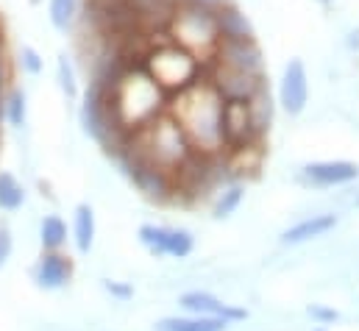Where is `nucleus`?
<instances>
[{
	"label": "nucleus",
	"mask_w": 359,
	"mask_h": 331,
	"mask_svg": "<svg viewBox=\"0 0 359 331\" xmlns=\"http://www.w3.org/2000/svg\"><path fill=\"white\" fill-rule=\"evenodd\" d=\"M215 14H217L220 39H251V36H257L251 20L243 14V8L234 0H229L226 6H220Z\"/></svg>",
	"instance_id": "obj_11"
},
{
	"label": "nucleus",
	"mask_w": 359,
	"mask_h": 331,
	"mask_svg": "<svg viewBox=\"0 0 359 331\" xmlns=\"http://www.w3.org/2000/svg\"><path fill=\"white\" fill-rule=\"evenodd\" d=\"M189 6H198V8H206V11H217L220 6H226L229 0H184Z\"/></svg>",
	"instance_id": "obj_28"
},
{
	"label": "nucleus",
	"mask_w": 359,
	"mask_h": 331,
	"mask_svg": "<svg viewBox=\"0 0 359 331\" xmlns=\"http://www.w3.org/2000/svg\"><path fill=\"white\" fill-rule=\"evenodd\" d=\"M165 31L176 45L189 50L203 67L217 53L220 28H217V14L215 11H206V8H198V6H189V3L176 6Z\"/></svg>",
	"instance_id": "obj_3"
},
{
	"label": "nucleus",
	"mask_w": 359,
	"mask_h": 331,
	"mask_svg": "<svg viewBox=\"0 0 359 331\" xmlns=\"http://www.w3.org/2000/svg\"><path fill=\"white\" fill-rule=\"evenodd\" d=\"M334 226H337V215H312V217H306V220L290 226V229L281 234V243H284V245H298V243L323 237V234L332 231Z\"/></svg>",
	"instance_id": "obj_12"
},
{
	"label": "nucleus",
	"mask_w": 359,
	"mask_h": 331,
	"mask_svg": "<svg viewBox=\"0 0 359 331\" xmlns=\"http://www.w3.org/2000/svg\"><path fill=\"white\" fill-rule=\"evenodd\" d=\"M3 117L8 120V126L22 128L25 117H28V103H25V92L22 89H8V95L3 97Z\"/></svg>",
	"instance_id": "obj_19"
},
{
	"label": "nucleus",
	"mask_w": 359,
	"mask_h": 331,
	"mask_svg": "<svg viewBox=\"0 0 359 331\" xmlns=\"http://www.w3.org/2000/svg\"><path fill=\"white\" fill-rule=\"evenodd\" d=\"M304 175L320 187H340L357 181L359 167L354 162H312L304 167Z\"/></svg>",
	"instance_id": "obj_10"
},
{
	"label": "nucleus",
	"mask_w": 359,
	"mask_h": 331,
	"mask_svg": "<svg viewBox=\"0 0 359 331\" xmlns=\"http://www.w3.org/2000/svg\"><path fill=\"white\" fill-rule=\"evenodd\" d=\"M56 70H59V86H62V92L70 100H76L79 97V83H76V73H73V65L67 62V56H59Z\"/></svg>",
	"instance_id": "obj_22"
},
{
	"label": "nucleus",
	"mask_w": 359,
	"mask_h": 331,
	"mask_svg": "<svg viewBox=\"0 0 359 331\" xmlns=\"http://www.w3.org/2000/svg\"><path fill=\"white\" fill-rule=\"evenodd\" d=\"M315 331H326V329H315Z\"/></svg>",
	"instance_id": "obj_30"
},
{
	"label": "nucleus",
	"mask_w": 359,
	"mask_h": 331,
	"mask_svg": "<svg viewBox=\"0 0 359 331\" xmlns=\"http://www.w3.org/2000/svg\"><path fill=\"white\" fill-rule=\"evenodd\" d=\"M220 126H223V145H226L229 154H237V151H245V148H254V145L265 142V134H259V128L254 126L251 106L243 97L223 100Z\"/></svg>",
	"instance_id": "obj_4"
},
{
	"label": "nucleus",
	"mask_w": 359,
	"mask_h": 331,
	"mask_svg": "<svg viewBox=\"0 0 359 331\" xmlns=\"http://www.w3.org/2000/svg\"><path fill=\"white\" fill-rule=\"evenodd\" d=\"M229 320L217 315H198V318H165L156 323V331H226Z\"/></svg>",
	"instance_id": "obj_13"
},
{
	"label": "nucleus",
	"mask_w": 359,
	"mask_h": 331,
	"mask_svg": "<svg viewBox=\"0 0 359 331\" xmlns=\"http://www.w3.org/2000/svg\"><path fill=\"white\" fill-rule=\"evenodd\" d=\"M142 67L168 95H179L187 86H192L198 79L206 76V67L189 50L176 45L168 36V31L162 34L159 42L154 36H148V50L142 56Z\"/></svg>",
	"instance_id": "obj_2"
},
{
	"label": "nucleus",
	"mask_w": 359,
	"mask_h": 331,
	"mask_svg": "<svg viewBox=\"0 0 359 331\" xmlns=\"http://www.w3.org/2000/svg\"><path fill=\"white\" fill-rule=\"evenodd\" d=\"M318 3H323V6H329V3H334V0H318Z\"/></svg>",
	"instance_id": "obj_29"
},
{
	"label": "nucleus",
	"mask_w": 359,
	"mask_h": 331,
	"mask_svg": "<svg viewBox=\"0 0 359 331\" xmlns=\"http://www.w3.org/2000/svg\"><path fill=\"white\" fill-rule=\"evenodd\" d=\"M48 17H50V25L56 31L73 28V22L79 20V0H50L48 3Z\"/></svg>",
	"instance_id": "obj_16"
},
{
	"label": "nucleus",
	"mask_w": 359,
	"mask_h": 331,
	"mask_svg": "<svg viewBox=\"0 0 359 331\" xmlns=\"http://www.w3.org/2000/svg\"><path fill=\"white\" fill-rule=\"evenodd\" d=\"M206 79L217 86V92L231 100V97H254L259 89H265L268 81H265V73L257 76V73H243V70H234V67H226V65H206Z\"/></svg>",
	"instance_id": "obj_5"
},
{
	"label": "nucleus",
	"mask_w": 359,
	"mask_h": 331,
	"mask_svg": "<svg viewBox=\"0 0 359 331\" xmlns=\"http://www.w3.org/2000/svg\"><path fill=\"white\" fill-rule=\"evenodd\" d=\"M39 240H42V248L45 250H59L67 243V226L59 215H48L42 220V229H39Z\"/></svg>",
	"instance_id": "obj_17"
},
{
	"label": "nucleus",
	"mask_w": 359,
	"mask_h": 331,
	"mask_svg": "<svg viewBox=\"0 0 359 331\" xmlns=\"http://www.w3.org/2000/svg\"><path fill=\"white\" fill-rule=\"evenodd\" d=\"M357 206H359V198H357Z\"/></svg>",
	"instance_id": "obj_31"
},
{
	"label": "nucleus",
	"mask_w": 359,
	"mask_h": 331,
	"mask_svg": "<svg viewBox=\"0 0 359 331\" xmlns=\"http://www.w3.org/2000/svg\"><path fill=\"white\" fill-rule=\"evenodd\" d=\"M34 278L45 290H62L73 278V262L59 250H45L34 270Z\"/></svg>",
	"instance_id": "obj_8"
},
{
	"label": "nucleus",
	"mask_w": 359,
	"mask_h": 331,
	"mask_svg": "<svg viewBox=\"0 0 359 331\" xmlns=\"http://www.w3.org/2000/svg\"><path fill=\"white\" fill-rule=\"evenodd\" d=\"M309 315H312L315 320H320V323H334V320H340V312H337V309H326V306H309Z\"/></svg>",
	"instance_id": "obj_25"
},
{
	"label": "nucleus",
	"mask_w": 359,
	"mask_h": 331,
	"mask_svg": "<svg viewBox=\"0 0 359 331\" xmlns=\"http://www.w3.org/2000/svg\"><path fill=\"white\" fill-rule=\"evenodd\" d=\"M240 201H243V187H231V189L223 195V201L215 206V217H229V215L240 206Z\"/></svg>",
	"instance_id": "obj_24"
},
{
	"label": "nucleus",
	"mask_w": 359,
	"mask_h": 331,
	"mask_svg": "<svg viewBox=\"0 0 359 331\" xmlns=\"http://www.w3.org/2000/svg\"><path fill=\"white\" fill-rule=\"evenodd\" d=\"M181 306L189 309V312H195V315H217V318H226V320H245V318H248L245 309L229 306V304L217 301L212 292H203V290L184 292V295H181Z\"/></svg>",
	"instance_id": "obj_9"
},
{
	"label": "nucleus",
	"mask_w": 359,
	"mask_h": 331,
	"mask_svg": "<svg viewBox=\"0 0 359 331\" xmlns=\"http://www.w3.org/2000/svg\"><path fill=\"white\" fill-rule=\"evenodd\" d=\"M140 240L145 248H151V253L165 256V240H168V229L165 226H142L140 229Z\"/></svg>",
	"instance_id": "obj_21"
},
{
	"label": "nucleus",
	"mask_w": 359,
	"mask_h": 331,
	"mask_svg": "<svg viewBox=\"0 0 359 331\" xmlns=\"http://www.w3.org/2000/svg\"><path fill=\"white\" fill-rule=\"evenodd\" d=\"M278 103L290 117H298L309 103V76L301 59H290L278 83Z\"/></svg>",
	"instance_id": "obj_7"
},
{
	"label": "nucleus",
	"mask_w": 359,
	"mask_h": 331,
	"mask_svg": "<svg viewBox=\"0 0 359 331\" xmlns=\"http://www.w3.org/2000/svg\"><path fill=\"white\" fill-rule=\"evenodd\" d=\"M251 114H254V126L259 128V134H268L270 123H273V100H270V89H259L254 97H248Z\"/></svg>",
	"instance_id": "obj_18"
},
{
	"label": "nucleus",
	"mask_w": 359,
	"mask_h": 331,
	"mask_svg": "<svg viewBox=\"0 0 359 331\" xmlns=\"http://www.w3.org/2000/svg\"><path fill=\"white\" fill-rule=\"evenodd\" d=\"M22 203H25V189H22V184H20L11 173L0 170V209H3V212H17Z\"/></svg>",
	"instance_id": "obj_15"
},
{
	"label": "nucleus",
	"mask_w": 359,
	"mask_h": 331,
	"mask_svg": "<svg viewBox=\"0 0 359 331\" xmlns=\"http://www.w3.org/2000/svg\"><path fill=\"white\" fill-rule=\"evenodd\" d=\"M103 287H106V292H111L114 298H120V301H128L131 295H134V290L128 287V284H117V281H103Z\"/></svg>",
	"instance_id": "obj_26"
},
{
	"label": "nucleus",
	"mask_w": 359,
	"mask_h": 331,
	"mask_svg": "<svg viewBox=\"0 0 359 331\" xmlns=\"http://www.w3.org/2000/svg\"><path fill=\"white\" fill-rule=\"evenodd\" d=\"M212 62L243 70V73H257V76L265 73V59H262V50L257 45V36H251V39H220L217 53L212 56Z\"/></svg>",
	"instance_id": "obj_6"
},
{
	"label": "nucleus",
	"mask_w": 359,
	"mask_h": 331,
	"mask_svg": "<svg viewBox=\"0 0 359 331\" xmlns=\"http://www.w3.org/2000/svg\"><path fill=\"white\" fill-rule=\"evenodd\" d=\"M20 67H22L28 76H39V73L45 70V62H42V56L36 53V48L22 45V50H20Z\"/></svg>",
	"instance_id": "obj_23"
},
{
	"label": "nucleus",
	"mask_w": 359,
	"mask_h": 331,
	"mask_svg": "<svg viewBox=\"0 0 359 331\" xmlns=\"http://www.w3.org/2000/svg\"><path fill=\"white\" fill-rule=\"evenodd\" d=\"M195 248V240L189 231L184 229H168V240H165V256H176V259H187Z\"/></svg>",
	"instance_id": "obj_20"
},
{
	"label": "nucleus",
	"mask_w": 359,
	"mask_h": 331,
	"mask_svg": "<svg viewBox=\"0 0 359 331\" xmlns=\"http://www.w3.org/2000/svg\"><path fill=\"white\" fill-rule=\"evenodd\" d=\"M223 95L206 76L198 79L192 86H187L179 95H170L168 100V114L179 123L192 145L195 154L201 156H223Z\"/></svg>",
	"instance_id": "obj_1"
},
{
	"label": "nucleus",
	"mask_w": 359,
	"mask_h": 331,
	"mask_svg": "<svg viewBox=\"0 0 359 331\" xmlns=\"http://www.w3.org/2000/svg\"><path fill=\"white\" fill-rule=\"evenodd\" d=\"M73 234H76V248H79V253H90L92 243H95V212H92L90 203H79L76 206Z\"/></svg>",
	"instance_id": "obj_14"
},
{
	"label": "nucleus",
	"mask_w": 359,
	"mask_h": 331,
	"mask_svg": "<svg viewBox=\"0 0 359 331\" xmlns=\"http://www.w3.org/2000/svg\"><path fill=\"white\" fill-rule=\"evenodd\" d=\"M8 256H11V234L8 229H0V267L6 264Z\"/></svg>",
	"instance_id": "obj_27"
}]
</instances>
